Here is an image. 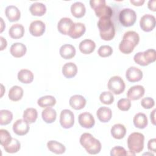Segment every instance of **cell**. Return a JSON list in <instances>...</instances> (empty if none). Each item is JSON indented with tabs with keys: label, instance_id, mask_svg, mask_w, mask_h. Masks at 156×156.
<instances>
[{
	"label": "cell",
	"instance_id": "obj_1",
	"mask_svg": "<svg viewBox=\"0 0 156 156\" xmlns=\"http://www.w3.org/2000/svg\"><path fill=\"white\" fill-rule=\"evenodd\" d=\"M80 143L86 151L91 155L97 154L101 150L100 141L89 133H84L80 136Z\"/></svg>",
	"mask_w": 156,
	"mask_h": 156
},
{
	"label": "cell",
	"instance_id": "obj_2",
	"mask_svg": "<svg viewBox=\"0 0 156 156\" xmlns=\"http://www.w3.org/2000/svg\"><path fill=\"white\" fill-rule=\"evenodd\" d=\"M98 27L100 37L102 40L109 41L115 37V29L114 24L110 18L103 17L99 18L98 22Z\"/></svg>",
	"mask_w": 156,
	"mask_h": 156
},
{
	"label": "cell",
	"instance_id": "obj_3",
	"mask_svg": "<svg viewBox=\"0 0 156 156\" xmlns=\"http://www.w3.org/2000/svg\"><path fill=\"white\" fill-rule=\"evenodd\" d=\"M144 136L139 132H133L130 134L127 138V146L131 153L135 154L140 153L144 148Z\"/></svg>",
	"mask_w": 156,
	"mask_h": 156
},
{
	"label": "cell",
	"instance_id": "obj_4",
	"mask_svg": "<svg viewBox=\"0 0 156 156\" xmlns=\"http://www.w3.org/2000/svg\"><path fill=\"white\" fill-rule=\"evenodd\" d=\"M105 0H91L90 4L91 7L94 9L96 15L99 18L103 17L111 18L113 15L112 8L106 5Z\"/></svg>",
	"mask_w": 156,
	"mask_h": 156
},
{
	"label": "cell",
	"instance_id": "obj_5",
	"mask_svg": "<svg viewBox=\"0 0 156 156\" xmlns=\"http://www.w3.org/2000/svg\"><path fill=\"white\" fill-rule=\"evenodd\" d=\"M156 59V52L154 49H149L144 52H139L135 54V62L141 66H147L153 63Z\"/></svg>",
	"mask_w": 156,
	"mask_h": 156
},
{
	"label": "cell",
	"instance_id": "obj_6",
	"mask_svg": "<svg viewBox=\"0 0 156 156\" xmlns=\"http://www.w3.org/2000/svg\"><path fill=\"white\" fill-rule=\"evenodd\" d=\"M136 20L135 12L129 8L123 9L119 14L120 23L124 27H130L134 24Z\"/></svg>",
	"mask_w": 156,
	"mask_h": 156
},
{
	"label": "cell",
	"instance_id": "obj_7",
	"mask_svg": "<svg viewBox=\"0 0 156 156\" xmlns=\"http://www.w3.org/2000/svg\"><path fill=\"white\" fill-rule=\"evenodd\" d=\"M108 90L115 94H120L125 90V83L123 79L118 76L112 77L107 84Z\"/></svg>",
	"mask_w": 156,
	"mask_h": 156
},
{
	"label": "cell",
	"instance_id": "obj_8",
	"mask_svg": "<svg viewBox=\"0 0 156 156\" xmlns=\"http://www.w3.org/2000/svg\"><path fill=\"white\" fill-rule=\"evenodd\" d=\"M60 123L65 129L71 128L74 124V115L73 112L68 109L63 110L60 115Z\"/></svg>",
	"mask_w": 156,
	"mask_h": 156
},
{
	"label": "cell",
	"instance_id": "obj_9",
	"mask_svg": "<svg viewBox=\"0 0 156 156\" xmlns=\"http://www.w3.org/2000/svg\"><path fill=\"white\" fill-rule=\"evenodd\" d=\"M155 18L151 14L144 15L140 21V27L145 32H150L152 30L155 26Z\"/></svg>",
	"mask_w": 156,
	"mask_h": 156
},
{
	"label": "cell",
	"instance_id": "obj_10",
	"mask_svg": "<svg viewBox=\"0 0 156 156\" xmlns=\"http://www.w3.org/2000/svg\"><path fill=\"white\" fill-rule=\"evenodd\" d=\"M13 130L18 135H26L29 130V123L24 119H18L13 124Z\"/></svg>",
	"mask_w": 156,
	"mask_h": 156
},
{
	"label": "cell",
	"instance_id": "obj_11",
	"mask_svg": "<svg viewBox=\"0 0 156 156\" xmlns=\"http://www.w3.org/2000/svg\"><path fill=\"white\" fill-rule=\"evenodd\" d=\"M45 24L40 20L32 21L29 26V32L30 34L35 37L41 36L45 32Z\"/></svg>",
	"mask_w": 156,
	"mask_h": 156
},
{
	"label": "cell",
	"instance_id": "obj_12",
	"mask_svg": "<svg viewBox=\"0 0 156 156\" xmlns=\"http://www.w3.org/2000/svg\"><path fill=\"white\" fill-rule=\"evenodd\" d=\"M144 88L140 85H137L130 87L127 93V99L132 101L138 100L144 94Z\"/></svg>",
	"mask_w": 156,
	"mask_h": 156
},
{
	"label": "cell",
	"instance_id": "obj_13",
	"mask_svg": "<svg viewBox=\"0 0 156 156\" xmlns=\"http://www.w3.org/2000/svg\"><path fill=\"white\" fill-rule=\"evenodd\" d=\"M126 77L130 82H138L143 77V72L136 67L130 66L126 71Z\"/></svg>",
	"mask_w": 156,
	"mask_h": 156
},
{
	"label": "cell",
	"instance_id": "obj_14",
	"mask_svg": "<svg viewBox=\"0 0 156 156\" xmlns=\"http://www.w3.org/2000/svg\"><path fill=\"white\" fill-rule=\"evenodd\" d=\"M78 120L80 125L86 129L92 128L95 124L93 116L88 112H83L80 113L79 115Z\"/></svg>",
	"mask_w": 156,
	"mask_h": 156
},
{
	"label": "cell",
	"instance_id": "obj_15",
	"mask_svg": "<svg viewBox=\"0 0 156 156\" xmlns=\"http://www.w3.org/2000/svg\"><path fill=\"white\" fill-rule=\"evenodd\" d=\"M85 26L81 23H73L68 35L72 38H78L82 37L85 32Z\"/></svg>",
	"mask_w": 156,
	"mask_h": 156
},
{
	"label": "cell",
	"instance_id": "obj_16",
	"mask_svg": "<svg viewBox=\"0 0 156 156\" xmlns=\"http://www.w3.org/2000/svg\"><path fill=\"white\" fill-rule=\"evenodd\" d=\"M70 106L75 110H81L86 105L87 101L85 98L79 94H76L72 96L69 101Z\"/></svg>",
	"mask_w": 156,
	"mask_h": 156
},
{
	"label": "cell",
	"instance_id": "obj_17",
	"mask_svg": "<svg viewBox=\"0 0 156 156\" xmlns=\"http://www.w3.org/2000/svg\"><path fill=\"white\" fill-rule=\"evenodd\" d=\"M5 14L10 22L17 21L20 20L21 13L20 10L15 5H9L5 8Z\"/></svg>",
	"mask_w": 156,
	"mask_h": 156
},
{
	"label": "cell",
	"instance_id": "obj_18",
	"mask_svg": "<svg viewBox=\"0 0 156 156\" xmlns=\"http://www.w3.org/2000/svg\"><path fill=\"white\" fill-rule=\"evenodd\" d=\"M73 21L69 18L64 17L61 18L57 24V29L59 32L63 35H68L70 28L73 24Z\"/></svg>",
	"mask_w": 156,
	"mask_h": 156
},
{
	"label": "cell",
	"instance_id": "obj_19",
	"mask_svg": "<svg viewBox=\"0 0 156 156\" xmlns=\"http://www.w3.org/2000/svg\"><path fill=\"white\" fill-rule=\"evenodd\" d=\"M59 53L62 58L65 59H71L74 57L76 54V49L72 44H65L60 47Z\"/></svg>",
	"mask_w": 156,
	"mask_h": 156
},
{
	"label": "cell",
	"instance_id": "obj_20",
	"mask_svg": "<svg viewBox=\"0 0 156 156\" xmlns=\"http://www.w3.org/2000/svg\"><path fill=\"white\" fill-rule=\"evenodd\" d=\"M26 46L21 43H13L10 49V54L16 58H20L24 56L26 52Z\"/></svg>",
	"mask_w": 156,
	"mask_h": 156
},
{
	"label": "cell",
	"instance_id": "obj_21",
	"mask_svg": "<svg viewBox=\"0 0 156 156\" xmlns=\"http://www.w3.org/2000/svg\"><path fill=\"white\" fill-rule=\"evenodd\" d=\"M96 48L95 43L90 39L82 40L79 46L80 51L84 54H89L93 52Z\"/></svg>",
	"mask_w": 156,
	"mask_h": 156
},
{
	"label": "cell",
	"instance_id": "obj_22",
	"mask_svg": "<svg viewBox=\"0 0 156 156\" xmlns=\"http://www.w3.org/2000/svg\"><path fill=\"white\" fill-rule=\"evenodd\" d=\"M71 12L72 15L77 18L83 17L86 12L85 5L81 2H76L71 6Z\"/></svg>",
	"mask_w": 156,
	"mask_h": 156
},
{
	"label": "cell",
	"instance_id": "obj_23",
	"mask_svg": "<svg viewBox=\"0 0 156 156\" xmlns=\"http://www.w3.org/2000/svg\"><path fill=\"white\" fill-rule=\"evenodd\" d=\"M96 115L101 122H107L112 118V112L110 108L107 107H101L97 110Z\"/></svg>",
	"mask_w": 156,
	"mask_h": 156
},
{
	"label": "cell",
	"instance_id": "obj_24",
	"mask_svg": "<svg viewBox=\"0 0 156 156\" xmlns=\"http://www.w3.org/2000/svg\"><path fill=\"white\" fill-rule=\"evenodd\" d=\"M24 34V28L20 24H13L9 30V36L13 39H19L23 37Z\"/></svg>",
	"mask_w": 156,
	"mask_h": 156
},
{
	"label": "cell",
	"instance_id": "obj_25",
	"mask_svg": "<svg viewBox=\"0 0 156 156\" xmlns=\"http://www.w3.org/2000/svg\"><path fill=\"white\" fill-rule=\"evenodd\" d=\"M77 73V67L73 62L65 63L62 68V73L63 76L68 79L74 77Z\"/></svg>",
	"mask_w": 156,
	"mask_h": 156
},
{
	"label": "cell",
	"instance_id": "obj_26",
	"mask_svg": "<svg viewBox=\"0 0 156 156\" xmlns=\"http://www.w3.org/2000/svg\"><path fill=\"white\" fill-rule=\"evenodd\" d=\"M112 136L118 140L124 138L126 133V129L125 126L121 124H114L110 130Z\"/></svg>",
	"mask_w": 156,
	"mask_h": 156
},
{
	"label": "cell",
	"instance_id": "obj_27",
	"mask_svg": "<svg viewBox=\"0 0 156 156\" xmlns=\"http://www.w3.org/2000/svg\"><path fill=\"white\" fill-rule=\"evenodd\" d=\"M47 147L51 152L56 154H62L66 151V148L63 144L55 140L49 141L47 143Z\"/></svg>",
	"mask_w": 156,
	"mask_h": 156
},
{
	"label": "cell",
	"instance_id": "obj_28",
	"mask_svg": "<svg viewBox=\"0 0 156 156\" xmlns=\"http://www.w3.org/2000/svg\"><path fill=\"white\" fill-rule=\"evenodd\" d=\"M133 124L138 129H144L147 124L148 120L146 115L143 113H138L133 117Z\"/></svg>",
	"mask_w": 156,
	"mask_h": 156
},
{
	"label": "cell",
	"instance_id": "obj_29",
	"mask_svg": "<svg viewBox=\"0 0 156 156\" xmlns=\"http://www.w3.org/2000/svg\"><path fill=\"white\" fill-rule=\"evenodd\" d=\"M18 79L20 82L23 83H30L34 80V74L29 69H21L18 73Z\"/></svg>",
	"mask_w": 156,
	"mask_h": 156
},
{
	"label": "cell",
	"instance_id": "obj_30",
	"mask_svg": "<svg viewBox=\"0 0 156 156\" xmlns=\"http://www.w3.org/2000/svg\"><path fill=\"white\" fill-rule=\"evenodd\" d=\"M41 116L43 120L46 123H52L56 119V111L51 108L47 107L42 111Z\"/></svg>",
	"mask_w": 156,
	"mask_h": 156
},
{
	"label": "cell",
	"instance_id": "obj_31",
	"mask_svg": "<svg viewBox=\"0 0 156 156\" xmlns=\"http://www.w3.org/2000/svg\"><path fill=\"white\" fill-rule=\"evenodd\" d=\"M29 10L32 15L41 16L46 13V7L43 3L34 2L30 5Z\"/></svg>",
	"mask_w": 156,
	"mask_h": 156
},
{
	"label": "cell",
	"instance_id": "obj_32",
	"mask_svg": "<svg viewBox=\"0 0 156 156\" xmlns=\"http://www.w3.org/2000/svg\"><path fill=\"white\" fill-rule=\"evenodd\" d=\"M9 98L12 101H18L20 100L23 96V90L21 87L15 85L13 86L9 91Z\"/></svg>",
	"mask_w": 156,
	"mask_h": 156
},
{
	"label": "cell",
	"instance_id": "obj_33",
	"mask_svg": "<svg viewBox=\"0 0 156 156\" xmlns=\"http://www.w3.org/2000/svg\"><path fill=\"white\" fill-rule=\"evenodd\" d=\"M135 47V45L129 40L126 38H122L121 41L119 44V51L126 54L131 53Z\"/></svg>",
	"mask_w": 156,
	"mask_h": 156
},
{
	"label": "cell",
	"instance_id": "obj_34",
	"mask_svg": "<svg viewBox=\"0 0 156 156\" xmlns=\"http://www.w3.org/2000/svg\"><path fill=\"white\" fill-rule=\"evenodd\" d=\"M37 104L42 108L51 107L56 104V99L52 96L46 95L40 98L37 101Z\"/></svg>",
	"mask_w": 156,
	"mask_h": 156
},
{
	"label": "cell",
	"instance_id": "obj_35",
	"mask_svg": "<svg viewBox=\"0 0 156 156\" xmlns=\"http://www.w3.org/2000/svg\"><path fill=\"white\" fill-rule=\"evenodd\" d=\"M38 117V113L35 108H28L24 111L23 118L28 123L31 124L35 122Z\"/></svg>",
	"mask_w": 156,
	"mask_h": 156
},
{
	"label": "cell",
	"instance_id": "obj_36",
	"mask_svg": "<svg viewBox=\"0 0 156 156\" xmlns=\"http://www.w3.org/2000/svg\"><path fill=\"white\" fill-rule=\"evenodd\" d=\"M3 147L5 151L7 153H16L20 149L21 144L17 139L12 138L11 142L7 146H4Z\"/></svg>",
	"mask_w": 156,
	"mask_h": 156
},
{
	"label": "cell",
	"instance_id": "obj_37",
	"mask_svg": "<svg viewBox=\"0 0 156 156\" xmlns=\"http://www.w3.org/2000/svg\"><path fill=\"white\" fill-rule=\"evenodd\" d=\"M13 119L12 113L8 110H0V124L1 126L7 125Z\"/></svg>",
	"mask_w": 156,
	"mask_h": 156
},
{
	"label": "cell",
	"instance_id": "obj_38",
	"mask_svg": "<svg viewBox=\"0 0 156 156\" xmlns=\"http://www.w3.org/2000/svg\"><path fill=\"white\" fill-rule=\"evenodd\" d=\"M12 140L10 133L5 129L0 130V143L2 146H5L9 144Z\"/></svg>",
	"mask_w": 156,
	"mask_h": 156
},
{
	"label": "cell",
	"instance_id": "obj_39",
	"mask_svg": "<svg viewBox=\"0 0 156 156\" xmlns=\"http://www.w3.org/2000/svg\"><path fill=\"white\" fill-rule=\"evenodd\" d=\"M101 102L106 105L112 104L114 101V96L110 91H104L99 96Z\"/></svg>",
	"mask_w": 156,
	"mask_h": 156
},
{
	"label": "cell",
	"instance_id": "obj_40",
	"mask_svg": "<svg viewBox=\"0 0 156 156\" xmlns=\"http://www.w3.org/2000/svg\"><path fill=\"white\" fill-rule=\"evenodd\" d=\"M122 38H126L130 40L135 46L138 44L140 41L139 35L135 31H127L124 33Z\"/></svg>",
	"mask_w": 156,
	"mask_h": 156
},
{
	"label": "cell",
	"instance_id": "obj_41",
	"mask_svg": "<svg viewBox=\"0 0 156 156\" xmlns=\"http://www.w3.org/2000/svg\"><path fill=\"white\" fill-rule=\"evenodd\" d=\"M113 53V49L108 45H102L99 47L98 54L101 57H107L111 55Z\"/></svg>",
	"mask_w": 156,
	"mask_h": 156
},
{
	"label": "cell",
	"instance_id": "obj_42",
	"mask_svg": "<svg viewBox=\"0 0 156 156\" xmlns=\"http://www.w3.org/2000/svg\"><path fill=\"white\" fill-rule=\"evenodd\" d=\"M117 107L121 111H127L131 107L130 100L127 98L120 99L118 101Z\"/></svg>",
	"mask_w": 156,
	"mask_h": 156
},
{
	"label": "cell",
	"instance_id": "obj_43",
	"mask_svg": "<svg viewBox=\"0 0 156 156\" xmlns=\"http://www.w3.org/2000/svg\"><path fill=\"white\" fill-rule=\"evenodd\" d=\"M127 155L126 149L121 146H115L113 147L110 151L111 156H124Z\"/></svg>",
	"mask_w": 156,
	"mask_h": 156
},
{
	"label": "cell",
	"instance_id": "obj_44",
	"mask_svg": "<svg viewBox=\"0 0 156 156\" xmlns=\"http://www.w3.org/2000/svg\"><path fill=\"white\" fill-rule=\"evenodd\" d=\"M141 105L145 109H150L154 106L155 102L152 98H144L141 99Z\"/></svg>",
	"mask_w": 156,
	"mask_h": 156
},
{
	"label": "cell",
	"instance_id": "obj_45",
	"mask_svg": "<svg viewBox=\"0 0 156 156\" xmlns=\"http://www.w3.org/2000/svg\"><path fill=\"white\" fill-rule=\"evenodd\" d=\"M147 148L150 151L153 152H155V148H156V139L152 138L149 140L147 143Z\"/></svg>",
	"mask_w": 156,
	"mask_h": 156
},
{
	"label": "cell",
	"instance_id": "obj_46",
	"mask_svg": "<svg viewBox=\"0 0 156 156\" xmlns=\"http://www.w3.org/2000/svg\"><path fill=\"white\" fill-rule=\"evenodd\" d=\"M155 4H156V1L155 0H150V1H149L148 4H147L148 8L152 11L155 12L156 11Z\"/></svg>",
	"mask_w": 156,
	"mask_h": 156
},
{
	"label": "cell",
	"instance_id": "obj_47",
	"mask_svg": "<svg viewBox=\"0 0 156 156\" xmlns=\"http://www.w3.org/2000/svg\"><path fill=\"white\" fill-rule=\"evenodd\" d=\"M130 2L131 4H132L133 5H134L135 6H140V5H142L144 3L145 1L144 0H138V1L130 0Z\"/></svg>",
	"mask_w": 156,
	"mask_h": 156
},
{
	"label": "cell",
	"instance_id": "obj_48",
	"mask_svg": "<svg viewBox=\"0 0 156 156\" xmlns=\"http://www.w3.org/2000/svg\"><path fill=\"white\" fill-rule=\"evenodd\" d=\"M0 39H1V50L2 51L6 48L7 43L6 40L4 38H3L2 37H0Z\"/></svg>",
	"mask_w": 156,
	"mask_h": 156
},
{
	"label": "cell",
	"instance_id": "obj_49",
	"mask_svg": "<svg viewBox=\"0 0 156 156\" xmlns=\"http://www.w3.org/2000/svg\"><path fill=\"white\" fill-rule=\"evenodd\" d=\"M155 110L154 109L152 110V112L150 114V118H151V122L152 123L155 125Z\"/></svg>",
	"mask_w": 156,
	"mask_h": 156
},
{
	"label": "cell",
	"instance_id": "obj_50",
	"mask_svg": "<svg viewBox=\"0 0 156 156\" xmlns=\"http://www.w3.org/2000/svg\"><path fill=\"white\" fill-rule=\"evenodd\" d=\"M1 32H2L4 30V27H3V26L4 24V21H3V20L2 18H1Z\"/></svg>",
	"mask_w": 156,
	"mask_h": 156
}]
</instances>
